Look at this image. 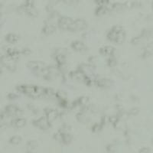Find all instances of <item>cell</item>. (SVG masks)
I'll list each match as a JSON object with an SVG mask.
<instances>
[{"mask_svg":"<svg viewBox=\"0 0 153 153\" xmlns=\"http://www.w3.org/2000/svg\"><path fill=\"white\" fill-rule=\"evenodd\" d=\"M108 38L109 40H112L115 42H123L124 38H125V34H124L123 29H122L119 27H114L112 28V30L109 31Z\"/></svg>","mask_w":153,"mask_h":153,"instance_id":"1","label":"cell"},{"mask_svg":"<svg viewBox=\"0 0 153 153\" xmlns=\"http://www.w3.org/2000/svg\"><path fill=\"white\" fill-rule=\"evenodd\" d=\"M139 153H149V148H142L139 151Z\"/></svg>","mask_w":153,"mask_h":153,"instance_id":"3","label":"cell"},{"mask_svg":"<svg viewBox=\"0 0 153 153\" xmlns=\"http://www.w3.org/2000/svg\"><path fill=\"white\" fill-rule=\"evenodd\" d=\"M21 140H22V138L19 136H14L12 137V138H11V139H10V143L14 145H17L21 142Z\"/></svg>","mask_w":153,"mask_h":153,"instance_id":"2","label":"cell"}]
</instances>
